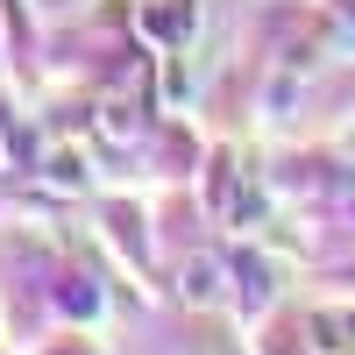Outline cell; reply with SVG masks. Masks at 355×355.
Instances as JSON below:
<instances>
[{
  "label": "cell",
  "instance_id": "cell-1",
  "mask_svg": "<svg viewBox=\"0 0 355 355\" xmlns=\"http://www.w3.org/2000/svg\"><path fill=\"white\" fill-rule=\"evenodd\" d=\"M306 348H313V355H355V313L320 306V313L306 320Z\"/></svg>",
  "mask_w": 355,
  "mask_h": 355
},
{
  "label": "cell",
  "instance_id": "cell-2",
  "mask_svg": "<svg viewBox=\"0 0 355 355\" xmlns=\"http://www.w3.org/2000/svg\"><path fill=\"white\" fill-rule=\"evenodd\" d=\"M36 178H43V192H57V199H78L85 185H93V164H85L78 150H50Z\"/></svg>",
  "mask_w": 355,
  "mask_h": 355
},
{
  "label": "cell",
  "instance_id": "cell-3",
  "mask_svg": "<svg viewBox=\"0 0 355 355\" xmlns=\"http://www.w3.org/2000/svg\"><path fill=\"white\" fill-rule=\"evenodd\" d=\"M93 128H100L107 150H128V142H142V114H135V107H121V100H107V107L93 114Z\"/></svg>",
  "mask_w": 355,
  "mask_h": 355
},
{
  "label": "cell",
  "instance_id": "cell-4",
  "mask_svg": "<svg viewBox=\"0 0 355 355\" xmlns=\"http://www.w3.org/2000/svg\"><path fill=\"white\" fill-rule=\"evenodd\" d=\"M220 277H227V270H220L214 256H192L178 284H185V299H192V306H214V299H220Z\"/></svg>",
  "mask_w": 355,
  "mask_h": 355
},
{
  "label": "cell",
  "instance_id": "cell-5",
  "mask_svg": "<svg viewBox=\"0 0 355 355\" xmlns=\"http://www.w3.org/2000/svg\"><path fill=\"white\" fill-rule=\"evenodd\" d=\"M234 277H242V306H249V313L270 306V263H263V256H242V263H234Z\"/></svg>",
  "mask_w": 355,
  "mask_h": 355
},
{
  "label": "cell",
  "instance_id": "cell-6",
  "mask_svg": "<svg viewBox=\"0 0 355 355\" xmlns=\"http://www.w3.org/2000/svg\"><path fill=\"white\" fill-rule=\"evenodd\" d=\"M64 313H100V284H64Z\"/></svg>",
  "mask_w": 355,
  "mask_h": 355
},
{
  "label": "cell",
  "instance_id": "cell-7",
  "mask_svg": "<svg viewBox=\"0 0 355 355\" xmlns=\"http://www.w3.org/2000/svg\"><path fill=\"white\" fill-rule=\"evenodd\" d=\"M334 15H341V43L355 50V0H334Z\"/></svg>",
  "mask_w": 355,
  "mask_h": 355
}]
</instances>
